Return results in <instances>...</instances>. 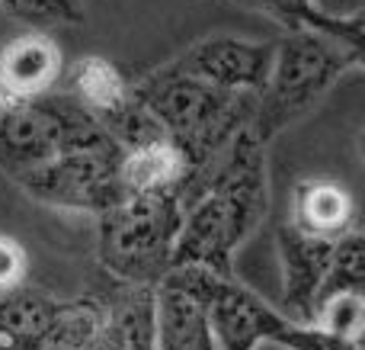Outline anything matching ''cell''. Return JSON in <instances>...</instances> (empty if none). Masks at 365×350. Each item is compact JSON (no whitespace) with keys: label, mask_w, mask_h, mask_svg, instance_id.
Segmentation results:
<instances>
[{"label":"cell","mask_w":365,"mask_h":350,"mask_svg":"<svg viewBox=\"0 0 365 350\" xmlns=\"http://www.w3.org/2000/svg\"><path fill=\"white\" fill-rule=\"evenodd\" d=\"M182 171H186L182 154L170 145V139L122 151V184L128 193L177 190Z\"/></svg>","instance_id":"9a60e30c"},{"label":"cell","mask_w":365,"mask_h":350,"mask_svg":"<svg viewBox=\"0 0 365 350\" xmlns=\"http://www.w3.org/2000/svg\"><path fill=\"white\" fill-rule=\"evenodd\" d=\"M16 180L38 203L93 216L128 193L122 184V148L113 139L64 151L32 171L16 174Z\"/></svg>","instance_id":"8992f818"},{"label":"cell","mask_w":365,"mask_h":350,"mask_svg":"<svg viewBox=\"0 0 365 350\" xmlns=\"http://www.w3.org/2000/svg\"><path fill=\"white\" fill-rule=\"evenodd\" d=\"M128 87L154 113L170 145L182 154L186 171L215 158L240 129L250 126L257 106V94L221 90L170 61Z\"/></svg>","instance_id":"6da1fadb"},{"label":"cell","mask_w":365,"mask_h":350,"mask_svg":"<svg viewBox=\"0 0 365 350\" xmlns=\"http://www.w3.org/2000/svg\"><path fill=\"white\" fill-rule=\"evenodd\" d=\"M272 58H276V42H253V39L221 32V36H205L192 42L170 64L221 90L259 94L269 77Z\"/></svg>","instance_id":"52a82bcc"},{"label":"cell","mask_w":365,"mask_h":350,"mask_svg":"<svg viewBox=\"0 0 365 350\" xmlns=\"http://www.w3.org/2000/svg\"><path fill=\"white\" fill-rule=\"evenodd\" d=\"M362 289H365V241L359 231H343L340 238H334L330 267L324 274L317 306L336 293H362Z\"/></svg>","instance_id":"e0dca14e"},{"label":"cell","mask_w":365,"mask_h":350,"mask_svg":"<svg viewBox=\"0 0 365 350\" xmlns=\"http://www.w3.org/2000/svg\"><path fill=\"white\" fill-rule=\"evenodd\" d=\"M90 350H158V341H154V286L125 283L106 306V325Z\"/></svg>","instance_id":"7c38bea8"},{"label":"cell","mask_w":365,"mask_h":350,"mask_svg":"<svg viewBox=\"0 0 365 350\" xmlns=\"http://www.w3.org/2000/svg\"><path fill=\"white\" fill-rule=\"evenodd\" d=\"M0 103H4V90H0Z\"/></svg>","instance_id":"603a6c76"},{"label":"cell","mask_w":365,"mask_h":350,"mask_svg":"<svg viewBox=\"0 0 365 350\" xmlns=\"http://www.w3.org/2000/svg\"><path fill=\"white\" fill-rule=\"evenodd\" d=\"M167 276L202 296L218 350H257L259 344L285 350H359V344L324 331L314 321H295L292 315L276 312L234 276H218L202 267H170Z\"/></svg>","instance_id":"3957f363"},{"label":"cell","mask_w":365,"mask_h":350,"mask_svg":"<svg viewBox=\"0 0 365 350\" xmlns=\"http://www.w3.org/2000/svg\"><path fill=\"white\" fill-rule=\"evenodd\" d=\"M362 68V49L311 29H289L276 42L269 77L257 94L250 129L263 145L311 113L349 71Z\"/></svg>","instance_id":"7a4b0ae2"},{"label":"cell","mask_w":365,"mask_h":350,"mask_svg":"<svg viewBox=\"0 0 365 350\" xmlns=\"http://www.w3.org/2000/svg\"><path fill=\"white\" fill-rule=\"evenodd\" d=\"M61 299L29 286L0 289V350H48Z\"/></svg>","instance_id":"30bf717a"},{"label":"cell","mask_w":365,"mask_h":350,"mask_svg":"<svg viewBox=\"0 0 365 350\" xmlns=\"http://www.w3.org/2000/svg\"><path fill=\"white\" fill-rule=\"evenodd\" d=\"M154 341L158 350H218L202 296L167 274L154 286Z\"/></svg>","instance_id":"9c48e42d"},{"label":"cell","mask_w":365,"mask_h":350,"mask_svg":"<svg viewBox=\"0 0 365 350\" xmlns=\"http://www.w3.org/2000/svg\"><path fill=\"white\" fill-rule=\"evenodd\" d=\"M321 4H324V6H327V10H330V0H321ZM353 4H359V0H353ZM359 6H362V4H359Z\"/></svg>","instance_id":"7402d4cb"},{"label":"cell","mask_w":365,"mask_h":350,"mask_svg":"<svg viewBox=\"0 0 365 350\" xmlns=\"http://www.w3.org/2000/svg\"><path fill=\"white\" fill-rule=\"evenodd\" d=\"M26 254L13 238H0V289H10L23 280Z\"/></svg>","instance_id":"44dd1931"},{"label":"cell","mask_w":365,"mask_h":350,"mask_svg":"<svg viewBox=\"0 0 365 350\" xmlns=\"http://www.w3.org/2000/svg\"><path fill=\"white\" fill-rule=\"evenodd\" d=\"M100 261L122 283L158 286L182 225L177 190L125 193L100 216Z\"/></svg>","instance_id":"277c9868"},{"label":"cell","mask_w":365,"mask_h":350,"mask_svg":"<svg viewBox=\"0 0 365 350\" xmlns=\"http://www.w3.org/2000/svg\"><path fill=\"white\" fill-rule=\"evenodd\" d=\"M68 90L83 103V106L93 113V119L100 122L103 116H109L115 106L128 100V81L122 77V71L115 68L113 61L106 58H81L71 71V81H68Z\"/></svg>","instance_id":"2e32d148"},{"label":"cell","mask_w":365,"mask_h":350,"mask_svg":"<svg viewBox=\"0 0 365 350\" xmlns=\"http://www.w3.org/2000/svg\"><path fill=\"white\" fill-rule=\"evenodd\" d=\"M106 325V302L100 299H68L58 306L55 338L51 347L90 350Z\"/></svg>","instance_id":"ac0fdd59"},{"label":"cell","mask_w":365,"mask_h":350,"mask_svg":"<svg viewBox=\"0 0 365 350\" xmlns=\"http://www.w3.org/2000/svg\"><path fill=\"white\" fill-rule=\"evenodd\" d=\"M295 229L321 238H340L353 225V199L343 186L308 180L295 190Z\"/></svg>","instance_id":"4fadbf2b"},{"label":"cell","mask_w":365,"mask_h":350,"mask_svg":"<svg viewBox=\"0 0 365 350\" xmlns=\"http://www.w3.org/2000/svg\"><path fill=\"white\" fill-rule=\"evenodd\" d=\"M103 139L109 135L68 87L0 103V167L13 177Z\"/></svg>","instance_id":"5b68a950"},{"label":"cell","mask_w":365,"mask_h":350,"mask_svg":"<svg viewBox=\"0 0 365 350\" xmlns=\"http://www.w3.org/2000/svg\"><path fill=\"white\" fill-rule=\"evenodd\" d=\"M6 13L19 23H29L36 29H51L64 23H83L81 0H0Z\"/></svg>","instance_id":"ffe728a7"},{"label":"cell","mask_w":365,"mask_h":350,"mask_svg":"<svg viewBox=\"0 0 365 350\" xmlns=\"http://www.w3.org/2000/svg\"><path fill=\"white\" fill-rule=\"evenodd\" d=\"M61 77V51L48 36H16L0 49L4 100H23L51 90Z\"/></svg>","instance_id":"8fae6325"},{"label":"cell","mask_w":365,"mask_h":350,"mask_svg":"<svg viewBox=\"0 0 365 350\" xmlns=\"http://www.w3.org/2000/svg\"><path fill=\"white\" fill-rule=\"evenodd\" d=\"M362 321H365V302L362 293H336L330 299H324L317 306L314 325L324 328V331L336 334L343 341H353L359 344L362 341Z\"/></svg>","instance_id":"d6986e66"},{"label":"cell","mask_w":365,"mask_h":350,"mask_svg":"<svg viewBox=\"0 0 365 350\" xmlns=\"http://www.w3.org/2000/svg\"><path fill=\"white\" fill-rule=\"evenodd\" d=\"M269 16H276L285 29H311L330 36L343 45L362 49L365 26H362V10L349 13H334L321 4V0H259Z\"/></svg>","instance_id":"5bb4252c"},{"label":"cell","mask_w":365,"mask_h":350,"mask_svg":"<svg viewBox=\"0 0 365 350\" xmlns=\"http://www.w3.org/2000/svg\"><path fill=\"white\" fill-rule=\"evenodd\" d=\"M279 264H282V296L285 309L295 321H314L317 293H321L324 274L330 267L334 238L308 235L302 229L279 231Z\"/></svg>","instance_id":"ba28073f"}]
</instances>
